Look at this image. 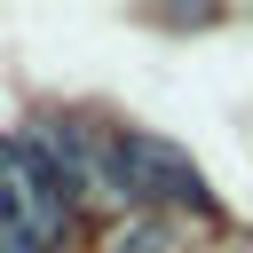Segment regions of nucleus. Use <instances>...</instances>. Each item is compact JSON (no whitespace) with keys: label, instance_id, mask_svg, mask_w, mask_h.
Returning a JSON list of instances; mask_svg holds the SVG:
<instances>
[{"label":"nucleus","instance_id":"obj_1","mask_svg":"<svg viewBox=\"0 0 253 253\" xmlns=\"http://www.w3.org/2000/svg\"><path fill=\"white\" fill-rule=\"evenodd\" d=\"M103 190L126 198L134 213H174V206L213 213V190H206L198 158H190L182 142L150 134V126H111V134H103Z\"/></svg>","mask_w":253,"mask_h":253},{"label":"nucleus","instance_id":"obj_2","mask_svg":"<svg viewBox=\"0 0 253 253\" xmlns=\"http://www.w3.org/2000/svg\"><path fill=\"white\" fill-rule=\"evenodd\" d=\"M63 229H71L63 174L24 134H0V253H55Z\"/></svg>","mask_w":253,"mask_h":253},{"label":"nucleus","instance_id":"obj_3","mask_svg":"<svg viewBox=\"0 0 253 253\" xmlns=\"http://www.w3.org/2000/svg\"><path fill=\"white\" fill-rule=\"evenodd\" d=\"M103 253H182V229H174L166 213H126Z\"/></svg>","mask_w":253,"mask_h":253}]
</instances>
